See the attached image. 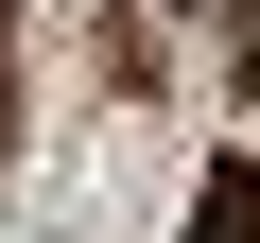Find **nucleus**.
Listing matches in <instances>:
<instances>
[{"instance_id":"f03ea898","label":"nucleus","mask_w":260,"mask_h":243,"mask_svg":"<svg viewBox=\"0 0 260 243\" xmlns=\"http://www.w3.org/2000/svg\"><path fill=\"white\" fill-rule=\"evenodd\" d=\"M243 104H260V0H243Z\"/></svg>"},{"instance_id":"f257e3e1","label":"nucleus","mask_w":260,"mask_h":243,"mask_svg":"<svg viewBox=\"0 0 260 243\" xmlns=\"http://www.w3.org/2000/svg\"><path fill=\"white\" fill-rule=\"evenodd\" d=\"M174 243H260V157H208V191H191Z\"/></svg>"}]
</instances>
